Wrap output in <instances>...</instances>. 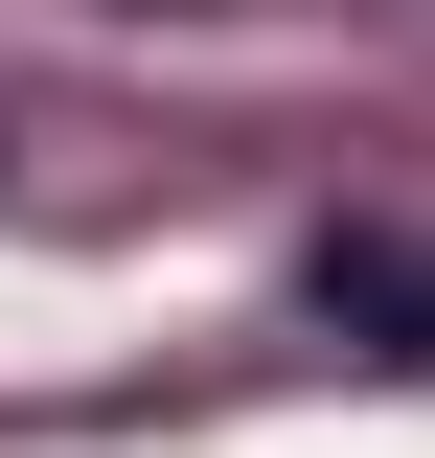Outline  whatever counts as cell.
<instances>
[{"label":"cell","instance_id":"obj_1","mask_svg":"<svg viewBox=\"0 0 435 458\" xmlns=\"http://www.w3.org/2000/svg\"><path fill=\"white\" fill-rule=\"evenodd\" d=\"M321 321H413L435 344V252H321Z\"/></svg>","mask_w":435,"mask_h":458}]
</instances>
